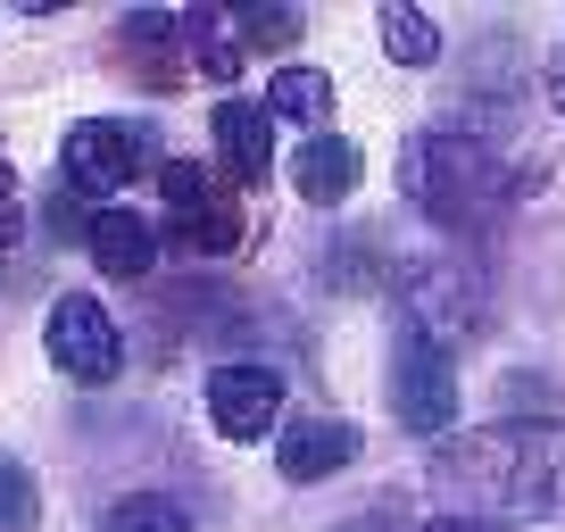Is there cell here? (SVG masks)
I'll use <instances>...</instances> for the list:
<instances>
[{
	"instance_id": "ffe728a7",
	"label": "cell",
	"mask_w": 565,
	"mask_h": 532,
	"mask_svg": "<svg viewBox=\"0 0 565 532\" xmlns=\"http://www.w3.org/2000/svg\"><path fill=\"white\" fill-rule=\"evenodd\" d=\"M300 9H233V34H242V51H291L300 42Z\"/></svg>"
},
{
	"instance_id": "7a4b0ae2",
	"label": "cell",
	"mask_w": 565,
	"mask_h": 532,
	"mask_svg": "<svg viewBox=\"0 0 565 532\" xmlns=\"http://www.w3.org/2000/svg\"><path fill=\"white\" fill-rule=\"evenodd\" d=\"M399 183L441 233H466L508 200V175H499V134H458V125H424L399 150Z\"/></svg>"
},
{
	"instance_id": "603a6c76",
	"label": "cell",
	"mask_w": 565,
	"mask_h": 532,
	"mask_svg": "<svg viewBox=\"0 0 565 532\" xmlns=\"http://www.w3.org/2000/svg\"><path fill=\"white\" fill-rule=\"evenodd\" d=\"M51 233H58V242H75V233L92 242V216H84V200H75V192H58V200H51Z\"/></svg>"
},
{
	"instance_id": "d6986e66",
	"label": "cell",
	"mask_w": 565,
	"mask_h": 532,
	"mask_svg": "<svg viewBox=\"0 0 565 532\" xmlns=\"http://www.w3.org/2000/svg\"><path fill=\"white\" fill-rule=\"evenodd\" d=\"M159 200H167L175 216H200V209H216L225 192H216V175H209L200 159H159Z\"/></svg>"
},
{
	"instance_id": "3957f363",
	"label": "cell",
	"mask_w": 565,
	"mask_h": 532,
	"mask_svg": "<svg viewBox=\"0 0 565 532\" xmlns=\"http://www.w3.org/2000/svg\"><path fill=\"white\" fill-rule=\"evenodd\" d=\"M391 416H399L407 433H449L458 425V358L433 333H416V324H399V341H391Z\"/></svg>"
},
{
	"instance_id": "6da1fadb",
	"label": "cell",
	"mask_w": 565,
	"mask_h": 532,
	"mask_svg": "<svg viewBox=\"0 0 565 532\" xmlns=\"http://www.w3.org/2000/svg\"><path fill=\"white\" fill-rule=\"evenodd\" d=\"M433 499L441 515H515V524H548L565 515V425L557 416H515V425H482L433 458Z\"/></svg>"
},
{
	"instance_id": "277c9868",
	"label": "cell",
	"mask_w": 565,
	"mask_h": 532,
	"mask_svg": "<svg viewBox=\"0 0 565 532\" xmlns=\"http://www.w3.org/2000/svg\"><path fill=\"white\" fill-rule=\"evenodd\" d=\"M399 300H407L399 324L433 333L441 350L482 333V275H475V266H458V258H416V266L399 275Z\"/></svg>"
},
{
	"instance_id": "8992f818",
	"label": "cell",
	"mask_w": 565,
	"mask_h": 532,
	"mask_svg": "<svg viewBox=\"0 0 565 532\" xmlns=\"http://www.w3.org/2000/svg\"><path fill=\"white\" fill-rule=\"evenodd\" d=\"M58 167H67V192H125L150 167V134L134 117H84V125H67Z\"/></svg>"
},
{
	"instance_id": "ac0fdd59",
	"label": "cell",
	"mask_w": 565,
	"mask_h": 532,
	"mask_svg": "<svg viewBox=\"0 0 565 532\" xmlns=\"http://www.w3.org/2000/svg\"><path fill=\"white\" fill-rule=\"evenodd\" d=\"M34 524H42V482L25 458L0 449V532H34Z\"/></svg>"
},
{
	"instance_id": "5b68a950",
	"label": "cell",
	"mask_w": 565,
	"mask_h": 532,
	"mask_svg": "<svg viewBox=\"0 0 565 532\" xmlns=\"http://www.w3.org/2000/svg\"><path fill=\"white\" fill-rule=\"evenodd\" d=\"M42 350L67 383H117L125 366V341H117V317H108L92 291H58L51 300V324H42Z\"/></svg>"
},
{
	"instance_id": "d4e9b609",
	"label": "cell",
	"mask_w": 565,
	"mask_h": 532,
	"mask_svg": "<svg viewBox=\"0 0 565 532\" xmlns=\"http://www.w3.org/2000/svg\"><path fill=\"white\" fill-rule=\"evenodd\" d=\"M416 532H491V524H475V515H433V524H416Z\"/></svg>"
},
{
	"instance_id": "e0dca14e",
	"label": "cell",
	"mask_w": 565,
	"mask_h": 532,
	"mask_svg": "<svg viewBox=\"0 0 565 532\" xmlns=\"http://www.w3.org/2000/svg\"><path fill=\"white\" fill-rule=\"evenodd\" d=\"M383 51H391V67H433L441 58V25L424 9H383Z\"/></svg>"
},
{
	"instance_id": "4fadbf2b",
	"label": "cell",
	"mask_w": 565,
	"mask_h": 532,
	"mask_svg": "<svg viewBox=\"0 0 565 532\" xmlns=\"http://www.w3.org/2000/svg\"><path fill=\"white\" fill-rule=\"evenodd\" d=\"M266 117L275 125H324L333 117V75L324 67H275L266 75Z\"/></svg>"
},
{
	"instance_id": "52a82bcc",
	"label": "cell",
	"mask_w": 565,
	"mask_h": 532,
	"mask_svg": "<svg viewBox=\"0 0 565 532\" xmlns=\"http://www.w3.org/2000/svg\"><path fill=\"white\" fill-rule=\"evenodd\" d=\"M282 416V374L275 366H216L209 374V425L216 441H266Z\"/></svg>"
},
{
	"instance_id": "2e32d148",
	"label": "cell",
	"mask_w": 565,
	"mask_h": 532,
	"mask_svg": "<svg viewBox=\"0 0 565 532\" xmlns=\"http://www.w3.org/2000/svg\"><path fill=\"white\" fill-rule=\"evenodd\" d=\"M233 242H242V216H233V200H216V209H200V216H175V249H192L200 266L233 258Z\"/></svg>"
},
{
	"instance_id": "ba28073f",
	"label": "cell",
	"mask_w": 565,
	"mask_h": 532,
	"mask_svg": "<svg viewBox=\"0 0 565 532\" xmlns=\"http://www.w3.org/2000/svg\"><path fill=\"white\" fill-rule=\"evenodd\" d=\"M117 58H125V75L175 92L183 75H192V58H183V18L175 9H134V18L117 25Z\"/></svg>"
},
{
	"instance_id": "9c48e42d",
	"label": "cell",
	"mask_w": 565,
	"mask_h": 532,
	"mask_svg": "<svg viewBox=\"0 0 565 532\" xmlns=\"http://www.w3.org/2000/svg\"><path fill=\"white\" fill-rule=\"evenodd\" d=\"M358 425H341V416H300V425H282V449H275V466H282V482H333L341 466H358Z\"/></svg>"
},
{
	"instance_id": "cb8c5ba5",
	"label": "cell",
	"mask_w": 565,
	"mask_h": 532,
	"mask_svg": "<svg viewBox=\"0 0 565 532\" xmlns=\"http://www.w3.org/2000/svg\"><path fill=\"white\" fill-rule=\"evenodd\" d=\"M508 400H515V408H541L548 383H541V374H508Z\"/></svg>"
},
{
	"instance_id": "7c38bea8",
	"label": "cell",
	"mask_w": 565,
	"mask_h": 532,
	"mask_svg": "<svg viewBox=\"0 0 565 532\" xmlns=\"http://www.w3.org/2000/svg\"><path fill=\"white\" fill-rule=\"evenodd\" d=\"M92 266H108V275H125V284H141L150 266H159V233H150V216L141 209H92Z\"/></svg>"
},
{
	"instance_id": "44dd1931",
	"label": "cell",
	"mask_w": 565,
	"mask_h": 532,
	"mask_svg": "<svg viewBox=\"0 0 565 532\" xmlns=\"http://www.w3.org/2000/svg\"><path fill=\"white\" fill-rule=\"evenodd\" d=\"M324 284H333V291H374V284H383V266H374V249L358 242V249H333V266H324Z\"/></svg>"
},
{
	"instance_id": "8fae6325",
	"label": "cell",
	"mask_w": 565,
	"mask_h": 532,
	"mask_svg": "<svg viewBox=\"0 0 565 532\" xmlns=\"http://www.w3.org/2000/svg\"><path fill=\"white\" fill-rule=\"evenodd\" d=\"M358 175H366V159H358L350 134H308V142L291 150V192L317 200V209H341V200L358 192Z\"/></svg>"
},
{
	"instance_id": "30bf717a",
	"label": "cell",
	"mask_w": 565,
	"mask_h": 532,
	"mask_svg": "<svg viewBox=\"0 0 565 532\" xmlns=\"http://www.w3.org/2000/svg\"><path fill=\"white\" fill-rule=\"evenodd\" d=\"M216 159H225V175L233 183H249L258 192L266 175H275V117L266 108H249V100H216Z\"/></svg>"
},
{
	"instance_id": "7402d4cb",
	"label": "cell",
	"mask_w": 565,
	"mask_h": 532,
	"mask_svg": "<svg viewBox=\"0 0 565 532\" xmlns=\"http://www.w3.org/2000/svg\"><path fill=\"white\" fill-rule=\"evenodd\" d=\"M18 225H25V183H18V167L0 159V242H18Z\"/></svg>"
},
{
	"instance_id": "5bb4252c",
	"label": "cell",
	"mask_w": 565,
	"mask_h": 532,
	"mask_svg": "<svg viewBox=\"0 0 565 532\" xmlns=\"http://www.w3.org/2000/svg\"><path fill=\"white\" fill-rule=\"evenodd\" d=\"M183 58L216 84L242 75V34H233V9H183Z\"/></svg>"
},
{
	"instance_id": "4316f807",
	"label": "cell",
	"mask_w": 565,
	"mask_h": 532,
	"mask_svg": "<svg viewBox=\"0 0 565 532\" xmlns=\"http://www.w3.org/2000/svg\"><path fill=\"white\" fill-rule=\"evenodd\" d=\"M333 532H383V524H333Z\"/></svg>"
},
{
	"instance_id": "484cf974",
	"label": "cell",
	"mask_w": 565,
	"mask_h": 532,
	"mask_svg": "<svg viewBox=\"0 0 565 532\" xmlns=\"http://www.w3.org/2000/svg\"><path fill=\"white\" fill-rule=\"evenodd\" d=\"M548 108H557V117H565V58H557V67H548Z\"/></svg>"
},
{
	"instance_id": "9a60e30c",
	"label": "cell",
	"mask_w": 565,
	"mask_h": 532,
	"mask_svg": "<svg viewBox=\"0 0 565 532\" xmlns=\"http://www.w3.org/2000/svg\"><path fill=\"white\" fill-rule=\"evenodd\" d=\"M100 532H192V508L175 491H125L117 508L100 515Z\"/></svg>"
}]
</instances>
